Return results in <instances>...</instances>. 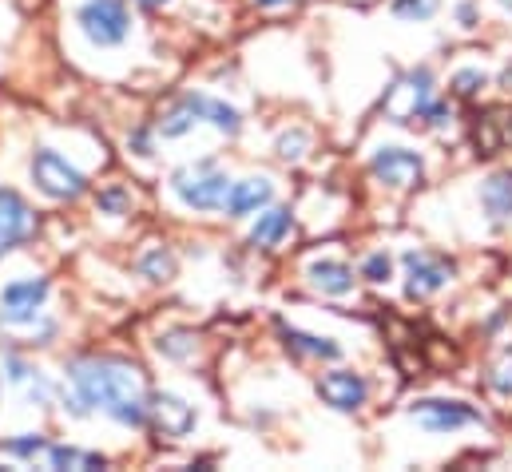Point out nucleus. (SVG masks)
Returning a JSON list of instances; mask_svg holds the SVG:
<instances>
[{"label": "nucleus", "mask_w": 512, "mask_h": 472, "mask_svg": "<svg viewBox=\"0 0 512 472\" xmlns=\"http://www.w3.org/2000/svg\"><path fill=\"white\" fill-rule=\"evenodd\" d=\"M68 381L76 389V401H72L76 413L100 409L131 429H139L151 413L147 377L139 365H131L124 357H80L68 365Z\"/></svg>", "instance_id": "nucleus-1"}, {"label": "nucleus", "mask_w": 512, "mask_h": 472, "mask_svg": "<svg viewBox=\"0 0 512 472\" xmlns=\"http://www.w3.org/2000/svg\"><path fill=\"white\" fill-rule=\"evenodd\" d=\"M171 191H175L179 203L191 207V211H219V207L227 203V195H231V179H227L211 159H203V163L179 167V171L171 175Z\"/></svg>", "instance_id": "nucleus-2"}, {"label": "nucleus", "mask_w": 512, "mask_h": 472, "mask_svg": "<svg viewBox=\"0 0 512 472\" xmlns=\"http://www.w3.org/2000/svg\"><path fill=\"white\" fill-rule=\"evenodd\" d=\"M433 72L429 68H413L405 76H397V84L385 92V116L393 123H413V119H425L433 108Z\"/></svg>", "instance_id": "nucleus-3"}, {"label": "nucleus", "mask_w": 512, "mask_h": 472, "mask_svg": "<svg viewBox=\"0 0 512 472\" xmlns=\"http://www.w3.org/2000/svg\"><path fill=\"white\" fill-rule=\"evenodd\" d=\"M32 179H36V187L48 195V199H80L84 191H88V179H84V171H76L60 151H52V147H40L36 155H32Z\"/></svg>", "instance_id": "nucleus-4"}, {"label": "nucleus", "mask_w": 512, "mask_h": 472, "mask_svg": "<svg viewBox=\"0 0 512 472\" xmlns=\"http://www.w3.org/2000/svg\"><path fill=\"white\" fill-rule=\"evenodd\" d=\"M80 28L92 44L100 48H116L124 44L131 32V16L124 0H84L80 4Z\"/></svg>", "instance_id": "nucleus-5"}, {"label": "nucleus", "mask_w": 512, "mask_h": 472, "mask_svg": "<svg viewBox=\"0 0 512 472\" xmlns=\"http://www.w3.org/2000/svg\"><path fill=\"white\" fill-rule=\"evenodd\" d=\"M405 298L421 302V298H433L437 290H445L457 274V266L441 254H429V250H409L405 258Z\"/></svg>", "instance_id": "nucleus-6"}, {"label": "nucleus", "mask_w": 512, "mask_h": 472, "mask_svg": "<svg viewBox=\"0 0 512 472\" xmlns=\"http://www.w3.org/2000/svg\"><path fill=\"white\" fill-rule=\"evenodd\" d=\"M409 417L429 429V433H457V429H469V425H485V417L465 405V401H441V397H425V401H413L409 405Z\"/></svg>", "instance_id": "nucleus-7"}, {"label": "nucleus", "mask_w": 512, "mask_h": 472, "mask_svg": "<svg viewBox=\"0 0 512 472\" xmlns=\"http://www.w3.org/2000/svg\"><path fill=\"white\" fill-rule=\"evenodd\" d=\"M370 171L374 179L393 187V191H409L425 179V159L409 147H378L374 159H370Z\"/></svg>", "instance_id": "nucleus-8"}, {"label": "nucleus", "mask_w": 512, "mask_h": 472, "mask_svg": "<svg viewBox=\"0 0 512 472\" xmlns=\"http://www.w3.org/2000/svg\"><path fill=\"white\" fill-rule=\"evenodd\" d=\"M44 302H48V282L44 278L8 282L4 294H0V322L4 326H32Z\"/></svg>", "instance_id": "nucleus-9"}, {"label": "nucleus", "mask_w": 512, "mask_h": 472, "mask_svg": "<svg viewBox=\"0 0 512 472\" xmlns=\"http://www.w3.org/2000/svg\"><path fill=\"white\" fill-rule=\"evenodd\" d=\"M318 397L326 405H334L338 413H354V409L366 405L370 381L362 373H354V369H334V373H322L318 377Z\"/></svg>", "instance_id": "nucleus-10"}, {"label": "nucleus", "mask_w": 512, "mask_h": 472, "mask_svg": "<svg viewBox=\"0 0 512 472\" xmlns=\"http://www.w3.org/2000/svg\"><path fill=\"white\" fill-rule=\"evenodd\" d=\"M151 417H155V429L167 441H183V437L195 433V409L175 393H155L151 397Z\"/></svg>", "instance_id": "nucleus-11"}, {"label": "nucleus", "mask_w": 512, "mask_h": 472, "mask_svg": "<svg viewBox=\"0 0 512 472\" xmlns=\"http://www.w3.org/2000/svg\"><path fill=\"white\" fill-rule=\"evenodd\" d=\"M28 235H32V211H28V203L16 191L0 187V254L12 250L16 242H24Z\"/></svg>", "instance_id": "nucleus-12"}, {"label": "nucleus", "mask_w": 512, "mask_h": 472, "mask_svg": "<svg viewBox=\"0 0 512 472\" xmlns=\"http://www.w3.org/2000/svg\"><path fill=\"white\" fill-rule=\"evenodd\" d=\"M270 199H274L270 179H243V183H231V195H227L223 211H227L231 219H243V215H255V211H262Z\"/></svg>", "instance_id": "nucleus-13"}, {"label": "nucleus", "mask_w": 512, "mask_h": 472, "mask_svg": "<svg viewBox=\"0 0 512 472\" xmlns=\"http://www.w3.org/2000/svg\"><path fill=\"white\" fill-rule=\"evenodd\" d=\"M183 104L195 112L199 123H211V127H219L223 135H239V127H243V116L235 112V108H227L223 100H215V96H203V92H187L183 96Z\"/></svg>", "instance_id": "nucleus-14"}, {"label": "nucleus", "mask_w": 512, "mask_h": 472, "mask_svg": "<svg viewBox=\"0 0 512 472\" xmlns=\"http://www.w3.org/2000/svg\"><path fill=\"white\" fill-rule=\"evenodd\" d=\"M310 282H314V290H322L330 298H346L354 290V270L338 258H322L310 266Z\"/></svg>", "instance_id": "nucleus-15"}, {"label": "nucleus", "mask_w": 512, "mask_h": 472, "mask_svg": "<svg viewBox=\"0 0 512 472\" xmlns=\"http://www.w3.org/2000/svg\"><path fill=\"white\" fill-rule=\"evenodd\" d=\"M481 207H485V215H489L493 223L512 219V171H497V175L485 179V187H481Z\"/></svg>", "instance_id": "nucleus-16"}, {"label": "nucleus", "mask_w": 512, "mask_h": 472, "mask_svg": "<svg viewBox=\"0 0 512 472\" xmlns=\"http://www.w3.org/2000/svg\"><path fill=\"white\" fill-rule=\"evenodd\" d=\"M282 342L286 350L298 357H318V361H338L342 357V346L330 342V338H318V334H302V330H290L282 326Z\"/></svg>", "instance_id": "nucleus-17"}, {"label": "nucleus", "mask_w": 512, "mask_h": 472, "mask_svg": "<svg viewBox=\"0 0 512 472\" xmlns=\"http://www.w3.org/2000/svg\"><path fill=\"white\" fill-rule=\"evenodd\" d=\"M290 227H294L290 211H286V207H270V211L258 215L255 231H251V242H255V246H278L282 238L290 235Z\"/></svg>", "instance_id": "nucleus-18"}, {"label": "nucleus", "mask_w": 512, "mask_h": 472, "mask_svg": "<svg viewBox=\"0 0 512 472\" xmlns=\"http://www.w3.org/2000/svg\"><path fill=\"white\" fill-rule=\"evenodd\" d=\"M135 270H139L147 282H171V278H175V254L163 250V246H151V250L139 254Z\"/></svg>", "instance_id": "nucleus-19"}, {"label": "nucleus", "mask_w": 512, "mask_h": 472, "mask_svg": "<svg viewBox=\"0 0 512 472\" xmlns=\"http://www.w3.org/2000/svg\"><path fill=\"white\" fill-rule=\"evenodd\" d=\"M4 369H8V377H12L16 385H24V389H28V397H32L36 405H48V401H52V385H48L36 369H28V365H24V361H16V357H8V361H4Z\"/></svg>", "instance_id": "nucleus-20"}, {"label": "nucleus", "mask_w": 512, "mask_h": 472, "mask_svg": "<svg viewBox=\"0 0 512 472\" xmlns=\"http://www.w3.org/2000/svg\"><path fill=\"white\" fill-rule=\"evenodd\" d=\"M48 461H52V469H104L108 465L100 453H84L72 445H48Z\"/></svg>", "instance_id": "nucleus-21"}, {"label": "nucleus", "mask_w": 512, "mask_h": 472, "mask_svg": "<svg viewBox=\"0 0 512 472\" xmlns=\"http://www.w3.org/2000/svg\"><path fill=\"white\" fill-rule=\"evenodd\" d=\"M155 346H159V354L171 357V361H187L199 350V338H195V330H167V334H159Z\"/></svg>", "instance_id": "nucleus-22"}, {"label": "nucleus", "mask_w": 512, "mask_h": 472, "mask_svg": "<svg viewBox=\"0 0 512 472\" xmlns=\"http://www.w3.org/2000/svg\"><path fill=\"white\" fill-rule=\"evenodd\" d=\"M195 123H199V119H195V112H191V108H187V104L179 100V104H175V108H171V112L163 116L159 131H163V139H179V135H187V131H191Z\"/></svg>", "instance_id": "nucleus-23"}, {"label": "nucleus", "mask_w": 512, "mask_h": 472, "mask_svg": "<svg viewBox=\"0 0 512 472\" xmlns=\"http://www.w3.org/2000/svg\"><path fill=\"white\" fill-rule=\"evenodd\" d=\"M0 453H4V457H24V461H32V457L48 453V441L36 437V433H28V437H16V441H4Z\"/></svg>", "instance_id": "nucleus-24"}, {"label": "nucleus", "mask_w": 512, "mask_h": 472, "mask_svg": "<svg viewBox=\"0 0 512 472\" xmlns=\"http://www.w3.org/2000/svg\"><path fill=\"white\" fill-rule=\"evenodd\" d=\"M274 147H278V155L290 163V159H302V155H306V147H310V135H306L302 127H294V131H282Z\"/></svg>", "instance_id": "nucleus-25"}, {"label": "nucleus", "mask_w": 512, "mask_h": 472, "mask_svg": "<svg viewBox=\"0 0 512 472\" xmlns=\"http://www.w3.org/2000/svg\"><path fill=\"white\" fill-rule=\"evenodd\" d=\"M489 80H485V72L481 68H461L457 76H453V92L457 96H465V100H473V96H481V88H485Z\"/></svg>", "instance_id": "nucleus-26"}, {"label": "nucleus", "mask_w": 512, "mask_h": 472, "mask_svg": "<svg viewBox=\"0 0 512 472\" xmlns=\"http://www.w3.org/2000/svg\"><path fill=\"white\" fill-rule=\"evenodd\" d=\"M437 12V0H393V16L401 20H429Z\"/></svg>", "instance_id": "nucleus-27"}, {"label": "nucleus", "mask_w": 512, "mask_h": 472, "mask_svg": "<svg viewBox=\"0 0 512 472\" xmlns=\"http://www.w3.org/2000/svg\"><path fill=\"white\" fill-rule=\"evenodd\" d=\"M489 385L501 393V397H512V346L501 354V361L493 365V373H489Z\"/></svg>", "instance_id": "nucleus-28"}, {"label": "nucleus", "mask_w": 512, "mask_h": 472, "mask_svg": "<svg viewBox=\"0 0 512 472\" xmlns=\"http://www.w3.org/2000/svg\"><path fill=\"white\" fill-rule=\"evenodd\" d=\"M362 274H366L370 282H385V278L393 274V258H389L385 250H378V254H370V258L362 262Z\"/></svg>", "instance_id": "nucleus-29"}, {"label": "nucleus", "mask_w": 512, "mask_h": 472, "mask_svg": "<svg viewBox=\"0 0 512 472\" xmlns=\"http://www.w3.org/2000/svg\"><path fill=\"white\" fill-rule=\"evenodd\" d=\"M124 191H108V195H100V207H108V211H124Z\"/></svg>", "instance_id": "nucleus-30"}, {"label": "nucleus", "mask_w": 512, "mask_h": 472, "mask_svg": "<svg viewBox=\"0 0 512 472\" xmlns=\"http://www.w3.org/2000/svg\"><path fill=\"white\" fill-rule=\"evenodd\" d=\"M282 4H290V0H258V8H282Z\"/></svg>", "instance_id": "nucleus-31"}, {"label": "nucleus", "mask_w": 512, "mask_h": 472, "mask_svg": "<svg viewBox=\"0 0 512 472\" xmlns=\"http://www.w3.org/2000/svg\"><path fill=\"white\" fill-rule=\"evenodd\" d=\"M135 4H143V8H159V4H167V0H135Z\"/></svg>", "instance_id": "nucleus-32"}]
</instances>
